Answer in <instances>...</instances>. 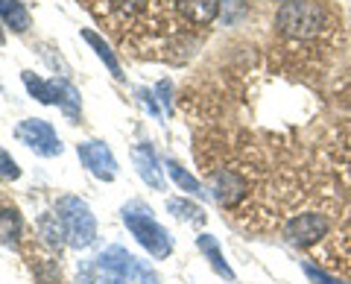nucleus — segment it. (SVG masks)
Here are the masks:
<instances>
[{"label": "nucleus", "mask_w": 351, "mask_h": 284, "mask_svg": "<svg viewBox=\"0 0 351 284\" xmlns=\"http://www.w3.org/2000/svg\"><path fill=\"white\" fill-rule=\"evenodd\" d=\"M0 176H6V179H18V176H21L18 161L9 156L6 150H0Z\"/></svg>", "instance_id": "21"}, {"label": "nucleus", "mask_w": 351, "mask_h": 284, "mask_svg": "<svg viewBox=\"0 0 351 284\" xmlns=\"http://www.w3.org/2000/svg\"><path fill=\"white\" fill-rule=\"evenodd\" d=\"M0 18H3L15 32L29 29V12L21 0H0Z\"/></svg>", "instance_id": "16"}, {"label": "nucleus", "mask_w": 351, "mask_h": 284, "mask_svg": "<svg viewBox=\"0 0 351 284\" xmlns=\"http://www.w3.org/2000/svg\"><path fill=\"white\" fill-rule=\"evenodd\" d=\"M85 3L97 21H103L123 41H144L158 29V0H85Z\"/></svg>", "instance_id": "1"}, {"label": "nucleus", "mask_w": 351, "mask_h": 284, "mask_svg": "<svg viewBox=\"0 0 351 284\" xmlns=\"http://www.w3.org/2000/svg\"><path fill=\"white\" fill-rule=\"evenodd\" d=\"M56 217H59L64 237H68V244L73 249H85L94 244L97 220H94L91 209H88V202H82L80 196H62L56 202Z\"/></svg>", "instance_id": "4"}, {"label": "nucleus", "mask_w": 351, "mask_h": 284, "mask_svg": "<svg viewBox=\"0 0 351 284\" xmlns=\"http://www.w3.org/2000/svg\"><path fill=\"white\" fill-rule=\"evenodd\" d=\"M3 41H6V36H3V29H0V45H3Z\"/></svg>", "instance_id": "25"}, {"label": "nucleus", "mask_w": 351, "mask_h": 284, "mask_svg": "<svg viewBox=\"0 0 351 284\" xmlns=\"http://www.w3.org/2000/svg\"><path fill=\"white\" fill-rule=\"evenodd\" d=\"M38 235H41L44 244L53 246V249H62L64 244H68V237H64V228H62L56 214H41L38 217Z\"/></svg>", "instance_id": "17"}, {"label": "nucleus", "mask_w": 351, "mask_h": 284, "mask_svg": "<svg viewBox=\"0 0 351 284\" xmlns=\"http://www.w3.org/2000/svg\"><path fill=\"white\" fill-rule=\"evenodd\" d=\"M246 0H219V15H223V24L226 27H234L246 18Z\"/></svg>", "instance_id": "20"}, {"label": "nucleus", "mask_w": 351, "mask_h": 284, "mask_svg": "<svg viewBox=\"0 0 351 284\" xmlns=\"http://www.w3.org/2000/svg\"><path fill=\"white\" fill-rule=\"evenodd\" d=\"M276 27L281 36L293 41H311L325 27V9L316 0H290V3H281Z\"/></svg>", "instance_id": "2"}, {"label": "nucleus", "mask_w": 351, "mask_h": 284, "mask_svg": "<svg viewBox=\"0 0 351 284\" xmlns=\"http://www.w3.org/2000/svg\"><path fill=\"white\" fill-rule=\"evenodd\" d=\"M152 97H156V91H152V94H149V91H138V100L144 103L147 112H149V115H158V103L152 100Z\"/></svg>", "instance_id": "24"}, {"label": "nucleus", "mask_w": 351, "mask_h": 284, "mask_svg": "<svg viewBox=\"0 0 351 284\" xmlns=\"http://www.w3.org/2000/svg\"><path fill=\"white\" fill-rule=\"evenodd\" d=\"M167 211H170L173 217H179L182 223H193V226H202V223H205L202 205L188 202V200H167Z\"/></svg>", "instance_id": "18"}, {"label": "nucleus", "mask_w": 351, "mask_h": 284, "mask_svg": "<svg viewBox=\"0 0 351 284\" xmlns=\"http://www.w3.org/2000/svg\"><path fill=\"white\" fill-rule=\"evenodd\" d=\"M208 191H211V196L223 209H237L246 200L249 185L243 173H237L232 167H217L208 173Z\"/></svg>", "instance_id": "6"}, {"label": "nucleus", "mask_w": 351, "mask_h": 284, "mask_svg": "<svg viewBox=\"0 0 351 284\" xmlns=\"http://www.w3.org/2000/svg\"><path fill=\"white\" fill-rule=\"evenodd\" d=\"M196 246H199V252H205V258L211 261V267L219 272V276H226L228 281L234 279V272H232V267L226 264V258H223V252H219V244L211 237V235H199L196 237Z\"/></svg>", "instance_id": "13"}, {"label": "nucleus", "mask_w": 351, "mask_h": 284, "mask_svg": "<svg viewBox=\"0 0 351 284\" xmlns=\"http://www.w3.org/2000/svg\"><path fill=\"white\" fill-rule=\"evenodd\" d=\"M328 228H331V223H328L325 214L304 211V214H295L293 220L284 226V237H287V244L307 249V246L319 244V240L328 235Z\"/></svg>", "instance_id": "7"}, {"label": "nucleus", "mask_w": 351, "mask_h": 284, "mask_svg": "<svg viewBox=\"0 0 351 284\" xmlns=\"http://www.w3.org/2000/svg\"><path fill=\"white\" fill-rule=\"evenodd\" d=\"M276 3H290V0H276Z\"/></svg>", "instance_id": "26"}, {"label": "nucleus", "mask_w": 351, "mask_h": 284, "mask_svg": "<svg viewBox=\"0 0 351 284\" xmlns=\"http://www.w3.org/2000/svg\"><path fill=\"white\" fill-rule=\"evenodd\" d=\"M123 223L132 232V237H135L152 258L164 261L173 252V240L167 235V228L152 220V211L147 209L144 202H129L123 209Z\"/></svg>", "instance_id": "3"}, {"label": "nucleus", "mask_w": 351, "mask_h": 284, "mask_svg": "<svg viewBox=\"0 0 351 284\" xmlns=\"http://www.w3.org/2000/svg\"><path fill=\"white\" fill-rule=\"evenodd\" d=\"M304 272H307V276H311L316 284H343V281H337V279H331V276H325V272L316 270L313 264H304Z\"/></svg>", "instance_id": "22"}, {"label": "nucleus", "mask_w": 351, "mask_h": 284, "mask_svg": "<svg viewBox=\"0 0 351 284\" xmlns=\"http://www.w3.org/2000/svg\"><path fill=\"white\" fill-rule=\"evenodd\" d=\"M21 237V214L12 205H0V244L15 246Z\"/></svg>", "instance_id": "15"}, {"label": "nucleus", "mask_w": 351, "mask_h": 284, "mask_svg": "<svg viewBox=\"0 0 351 284\" xmlns=\"http://www.w3.org/2000/svg\"><path fill=\"white\" fill-rule=\"evenodd\" d=\"M176 12L196 27H205L219 15V0H173Z\"/></svg>", "instance_id": "10"}, {"label": "nucleus", "mask_w": 351, "mask_h": 284, "mask_svg": "<svg viewBox=\"0 0 351 284\" xmlns=\"http://www.w3.org/2000/svg\"><path fill=\"white\" fill-rule=\"evenodd\" d=\"M76 156H80L82 167L91 173V176H97L100 182H114L117 158H114V152L103 144V141H82V144L76 147Z\"/></svg>", "instance_id": "8"}, {"label": "nucleus", "mask_w": 351, "mask_h": 284, "mask_svg": "<svg viewBox=\"0 0 351 284\" xmlns=\"http://www.w3.org/2000/svg\"><path fill=\"white\" fill-rule=\"evenodd\" d=\"M82 38H85L88 45L94 47V53H97V56H100V59L106 62V68L112 71V76H117V80H120V76H123V73H120V64H117V59H114L112 47H108L106 41H103L100 36H97V32H91V29H82Z\"/></svg>", "instance_id": "19"}, {"label": "nucleus", "mask_w": 351, "mask_h": 284, "mask_svg": "<svg viewBox=\"0 0 351 284\" xmlns=\"http://www.w3.org/2000/svg\"><path fill=\"white\" fill-rule=\"evenodd\" d=\"M132 158H135V167L141 173V179H144L149 188L156 191H164V176H161V167H158V156L152 144H138L132 150Z\"/></svg>", "instance_id": "9"}, {"label": "nucleus", "mask_w": 351, "mask_h": 284, "mask_svg": "<svg viewBox=\"0 0 351 284\" xmlns=\"http://www.w3.org/2000/svg\"><path fill=\"white\" fill-rule=\"evenodd\" d=\"M21 76H24L27 91L36 97L38 103H44V106H56V85H53V80H41V76H36L32 71H24Z\"/></svg>", "instance_id": "14"}, {"label": "nucleus", "mask_w": 351, "mask_h": 284, "mask_svg": "<svg viewBox=\"0 0 351 284\" xmlns=\"http://www.w3.org/2000/svg\"><path fill=\"white\" fill-rule=\"evenodd\" d=\"M15 138L21 141L24 147H29L36 156H44V158H53V156H62V141L56 135V129H53L47 120L41 117H27L21 120L15 126Z\"/></svg>", "instance_id": "5"}, {"label": "nucleus", "mask_w": 351, "mask_h": 284, "mask_svg": "<svg viewBox=\"0 0 351 284\" xmlns=\"http://www.w3.org/2000/svg\"><path fill=\"white\" fill-rule=\"evenodd\" d=\"M53 85H56V106L62 108L64 115H68L71 123H76V120H80V112H82V97H80V91H76L73 85L64 80V76H56Z\"/></svg>", "instance_id": "11"}, {"label": "nucleus", "mask_w": 351, "mask_h": 284, "mask_svg": "<svg viewBox=\"0 0 351 284\" xmlns=\"http://www.w3.org/2000/svg\"><path fill=\"white\" fill-rule=\"evenodd\" d=\"M170 80H161L158 82V88H156V94H161V103H164V108H167V112H173V97H170Z\"/></svg>", "instance_id": "23"}, {"label": "nucleus", "mask_w": 351, "mask_h": 284, "mask_svg": "<svg viewBox=\"0 0 351 284\" xmlns=\"http://www.w3.org/2000/svg\"><path fill=\"white\" fill-rule=\"evenodd\" d=\"M164 167H167L170 179L176 182V188H179V191L191 193V196H199V200L205 196V188H202V182L196 179V176H191V173L184 170V167H182V165H179V161H176V158H167V165H164Z\"/></svg>", "instance_id": "12"}]
</instances>
